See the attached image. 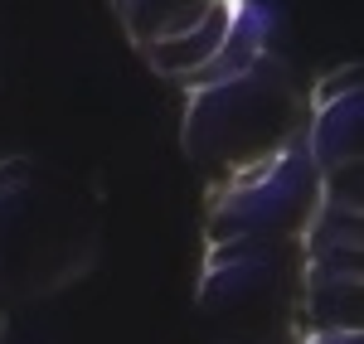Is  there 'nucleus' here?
Masks as SVG:
<instances>
[{
    "label": "nucleus",
    "instance_id": "nucleus-1",
    "mask_svg": "<svg viewBox=\"0 0 364 344\" xmlns=\"http://www.w3.org/2000/svg\"><path fill=\"white\" fill-rule=\"evenodd\" d=\"M102 199L78 174L39 155L0 160V291L44 301L102 262Z\"/></svg>",
    "mask_w": 364,
    "mask_h": 344
},
{
    "label": "nucleus",
    "instance_id": "nucleus-2",
    "mask_svg": "<svg viewBox=\"0 0 364 344\" xmlns=\"http://www.w3.org/2000/svg\"><path fill=\"white\" fill-rule=\"evenodd\" d=\"M301 141H306V87L296 83L291 63L272 49H262L228 78L185 87L180 145L209 174V184L267 165Z\"/></svg>",
    "mask_w": 364,
    "mask_h": 344
},
{
    "label": "nucleus",
    "instance_id": "nucleus-3",
    "mask_svg": "<svg viewBox=\"0 0 364 344\" xmlns=\"http://www.w3.org/2000/svg\"><path fill=\"white\" fill-rule=\"evenodd\" d=\"M195 306L233 344H291L301 335V243H204Z\"/></svg>",
    "mask_w": 364,
    "mask_h": 344
},
{
    "label": "nucleus",
    "instance_id": "nucleus-4",
    "mask_svg": "<svg viewBox=\"0 0 364 344\" xmlns=\"http://www.w3.org/2000/svg\"><path fill=\"white\" fill-rule=\"evenodd\" d=\"M326 209V184L311 155L296 145L267 165L238 170L204 189V243L224 238H277L301 243V233Z\"/></svg>",
    "mask_w": 364,
    "mask_h": 344
},
{
    "label": "nucleus",
    "instance_id": "nucleus-5",
    "mask_svg": "<svg viewBox=\"0 0 364 344\" xmlns=\"http://www.w3.org/2000/svg\"><path fill=\"white\" fill-rule=\"evenodd\" d=\"M360 107H364V68L340 63L336 73H321L306 92V141L301 150L321 174L360 170Z\"/></svg>",
    "mask_w": 364,
    "mask_h": 344
},
{
    "label": "nucleus",
    "instance_id": "nucleus-6",
    "mask_svg": "<svg viewBox=\"0 0 364 344\" xmlns=\"http://www.w3.org/2000/svg\"><path fill=\"white\" fill-rule=\"evenodd\" d=\"M224 0H112V15L127 44L136 54H151V49H166L175 39H185L190 29H199Z\"/></svg>",
    "mask_w": 364,
    "mask_h": 344
},
{
    "label": "nucleus",
    "instance_id": "nucleus-7",
    "mask_svg": "<svg viewBox=\"0 0 364 344\" xmlns=\"http://www.w3.org/2000/svg\"><path fill=\"white\" fill-rule=\"evenodd\" d=\"M301 330H364V272L301 262Z\"/></svg>",
    "mask_w": 364,
    "mask_h": 344
},
{
    "label": "nucleus",
    "instance_id": "nucleus-8",
    "mask_svg": "<svg viewBox=\"0 0 364 344\" xmlns=\"http://www.w3.org/2000/svg\"><path fill=\"white\" fill-rule=\"evenodd\" d=\"M291 344H364V330H301Z\"/></svg>",
    "mask_w": 364,
    "mask_h": 344
},
{
    "label": "nucleus",
    "instance_id": "nucleus-9",
    "mask_svg": "<svg viewBox=\"0 0 364 344\" xmlns=\"http://www.w3.org/2000/svg\"><path fill=\"white\" fill-rule=\"evenodd\" d=\"M5 330H10V296L0 291V340H5Z\"/></svg>",
    "mask_w": 364,
    "mask_h": 344
}]
</instances>
